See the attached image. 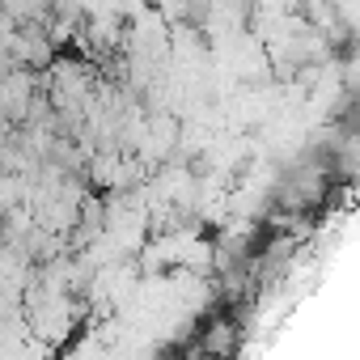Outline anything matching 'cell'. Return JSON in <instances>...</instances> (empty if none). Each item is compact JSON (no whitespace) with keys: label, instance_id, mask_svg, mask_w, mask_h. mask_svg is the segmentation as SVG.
Segmentation results:
<instances>
[{"label":"cell","instance_id":"1","mask_svg":"<svg viewBox=\"0 0 360 360\" xmlns=\"http://www.w3.org/2000/svg\"><path fill=\"white\" fill-rule=\"evenodd\" d=\"M233 322L229 318H217L204 326V339L195 343V352H212V356H225V352H238V339H233Z\"/></svg>","mask_w":360,"mask_h":360}]
</instances>
